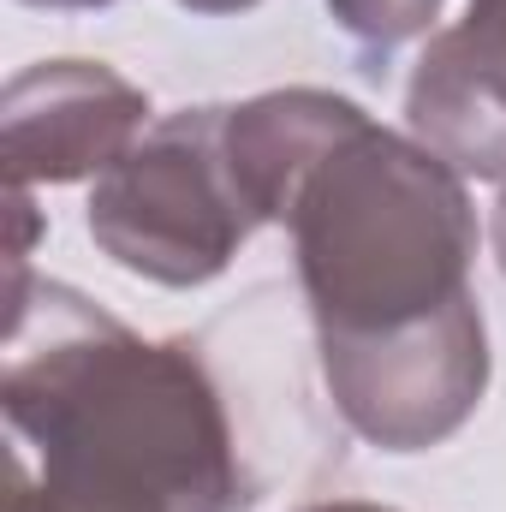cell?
Instances as JSON below:
<instances>
[{
	"label": "cell",
	"mask_w": 506,
	"mask_h": 512,
	"mask_svg": "<svg viewBox=\"0 0 506 512\" xmlns=\"http://www.w3.org/2000/svg\"><path fill=\"white\" fill-rule=\"evenodd\" d=\"M495 262L506 274V185H501V203H495Z\"/></svg>",
	"instance_id": "cell-11"
},
{
	"label": "cell",
	"mask_w": 506,
	"mask_h": 512,
	"mask_svg": "<svg viewBox=\"0 0 506 512\" xmlns=\"http://www.w3.org/2000/svg\"><path fill=\"white\" fill-rule=\"evenodd\" d=\"M149 131V96L102 60H36L6 84V191L102 179Z\"/></svg>",
	"instance_id": "cell-5"
},
{
	"label": "cell",
	"mask_w": 506,
	"mask_h": 512,
	"mask_svg": "<svg viewBox=\"0 0 506 512\" xmlns=\"http://www.w3.org/2000/svg\"><path fill=\"white\" fill-rule=\"evenodd\" d=\"M316 352L334 411L381 453L441 447L489 393V328L477 298L393 334H328Z\"/></svg>",
	"instance_id": "cell-4"
},
{
	"label": "cell",
	"mask_w": 506,
	"mask_h": 512,
	"mask_svg": "<svg viewBox=\"0 0 506 512\" xmlns=\"http://www.w3.org/2000/svg\"><path fill=\"white\" fill-rule=\"evenodd\" d=\"M280 227L292 233L316 340L393 334L477 298V209L465 173L370 114L304 167Z\"/></svg>",
	"instance_id": "cell-2"
},
{
	"label": "cell",
	"mask_w": 506,
	"mask_h": 512,
	"mask_svg": "<svg viewBox=\"0 0 506 512\" xmlns=\"http://www.w3.org/2000/svg\"><path fill=\"white\" fill-rule=\"evenodd\" d=\"M447 0H328V18L364 48V54H393L411 36H429Z\"/></svg>",
	"instance_id": "cell-8"
},
{
	"label": "cell",
	"mask_w": 506,
	"mask_h": 512,
	"mask_svg": "<svg viewBox=\"0 0 506 512\" xmlns=\"http://www.w3.org/2000/svg\"><path fill=\"white\" fill-rule=\"evenodd\" d=\"M0 411L6 512H239L227 399L191 340H143L60 280L12 262Z\"/></svg>",
	"instance_id": "cell-1"
},
{
	"label": "cell",
	"mask_w": 506,
	"mask_h": 512,
	"mask_svg": "<svg viewBox=\"0 0 506 512\" xmlns=\"http://www.w3.org/2000/svg\"><path fill=\"white\" fill-rule=\"evenodd\" d=\"M405 120L453 173L506 185V0H465V18L423 42Z\"/></svg>",
	"instance_id": "cell-6"
},
{
	"label": "cell",
	"mask_w": 506,
	"mask_h": 512,
	"mask_svg": "<svg viewBox=\"0 0 506 512\" xmlns=\"http://www.w3.org/2000/svg\"><path fill=\"white\" fill-rule=\"evenodd\" d=\"M24 6H54V12H90V6H114V0H24ZM185 12L221 18V12H251L256 0H179Z\"/></svg>",
	"instance_id": "cell-9"
},
{
	"label": "cell",
	"mask_w": 506,
	"mask_h": 512,
	"mask_svg": "<svg viewBox=\"0 0 506 512\" xmlns=\"http://www.w3.org/2000/svg\"><path fill=\"white\" fill-rule=\"evenodd\" d=\"M90 239L155 286H209L251 239L256 209L227 161V108H179L90 191Z\"/></svg>",
	"instance_id": "cell-3"
},
{
	"label": "cell",
	"mask_w": 506,
	"mask_h": 512,
	"mask_svg": "<svg viewBox=\"0 0 506 512\" xmlns=\"http://www.w3.org/2000/svg\"><path fill=\"white\" fill-rule=\"evenodd\" d=\"M304 512H399V507H381V501H316Z\"/></svg>",
	"instance_id": "cell-10"
},
{
	"label": "cell",
	"mask_w": 506,
	"mask_h": 512,
	"mask_svg": "<svg viewBox=\"0 0 506 512\" xmlns=\"http://www.w3.org/2000/svg\"><path fill=\"white\" fill-rule=\"evenodd\" d=\"M358 114L364 108L352 96L310 90V84L268 90V96L227 108V161H233V179H239V191H245V203L256 209L262 227H280L286 197L304 179V167Z\"/></svg>",
	"instance_id": "cell-7"
}]
</instances>
